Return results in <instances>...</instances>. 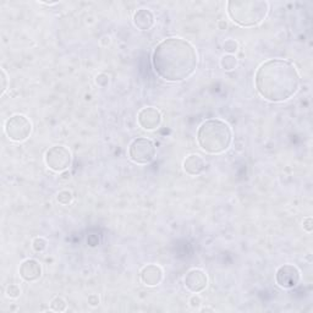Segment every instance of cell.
Masks as SVG:
<instances>
[{
    "label": "cell",
    "instance_id": "cell-12",
    "mask_svg": "<svg viewBox=\"0 0 313 313\" xmlns=\"http://www.w3.org/2000/svg\"><path fill=\"white\" fill-rule=\"evenodd\" d=\"M140 279L146 286L159 285L163 280V269L157 264H147L140 273Z\"/></svg>",
    "mask_w": 313,
    "mask_h": 313
},
{
    "label": "cell",
    "instance_id": "cell-28",
    "mask_svg": "<svg viewBox=\"0 0 313 313\" xmlns=\"http://www.w3.org/2000/svg\"><path fill=\"white\" fill-rule=\"evenodd\" d=\"M205 311H210V312H213L214 310H213V309H202V312H205Z\"/></svg>",
    "mask_w": 313,
    "mask_h": 313
},
{
    "label": "cell",
    "instance_id": "cell-18",
    "mask_svg": "<svg viewBox=\"0 0 313 313\" xmlns=\"http://www.w3.org/2000/svg\"><path fill=\"white\" fill-rule=\"evenodd\" d=\"M223 49H224V52L228 53V54L234 55L235 53L237 52V49H239V42L235 41V39H232V38L226 39L223 44Z\"/></svg>",
    "mask_w": 313,
    "mask_h": 313
},
{
    "label": "cell",
    "instance_id": "cell-24",
    "mask_svg": "<svg viewBox=\"0 0 313 313\" xmlns=\"http://www.w3.org/2000/svg\"><path fill=\"white\" fill-rule=\"evenodd\" d=\"M0 75H1V96H4L7 90V75L4 69L0 70Z\"/></svg>",
    "mask_w": 313,
    "mask_h": 313
},
{
    "label": "cell",
    "instance_id": "cell-15",
    "mask_svg": "<svg viewBox=\"0 0 313 313\" xmlns=\"http://www.w3.org/2000/svg\"><path fill=\"white\" fill-rule=\"evenodd\" d=\"M220 66L221 69H224L225 71H231L234 70L237 66V59L235 55L231 54H225L223 55L220 59Z\"/></svg>",
    "mask_w": 313,
    "mask_h": 313
},
{
    "label": "cell",
    "instance_id": "cell-20",
    "mask_svg": "<svg viewBox=\"0 0 313 313\" xmlns=\"http://www.w3.org/2000/svg\"><path fill=\"white\" fill-rule=\"evenodd\" d=\"M21 295V289L17 284H10L6 288V296L10 299H17Z\"/></svg>",
    "mask_w": 313,
    "mask_h": 313
},
{
    "label": "cell",
    "instance_id": "cell-19",
    "mask_svg": "<svg viewBox=\"0 0 313 313\" xmlns=\"http://www.w3.org/2000/svg\"><path fill=\"white\" fill-rule=\"evenodd\" d=\"M72 200H74V196H72L71 192L68 191V190H63V191L59 192L57 196V201L63 206L70 205Z\"/></svg>",
    "mask_w": 313,
    "mask_h": 313
},
{
    "label": "cell",
    "instance_id": "cell-13",
    "mask_svg": "<svg viewBox=\"0 0 313 313\" xmlns=\"http://www.w3.org/2000/svg\"><path fill=\"white\" fill-rule=\"evenodd\" d=\"M133 25L136 26L141 31H148L154 26V15L149 9H138L137 11L133 14L132 17Z\"/></svg>",
    "mask_w": 313,
    "mask_h": 313
},
{
    "label": "cell",
    "instance_id": "cell-4",
    "mask_svg": "<svg viewBox=\"0 0 313 313\" xmlns=\"http://www.w3.org/2000/svg\"><path fill=\"white\" fill-rule=\"evenodd\" d=\"M229 17L241 27L259 25L269 12V2L264 0H230L226 2Z\"/></svg>",
    "mask_w": 313,
    "mask_h": 313
},
{
    "label": "cell",
    "instance_id": "cell-27",
    "mask_svg": "<svg viewBox=\"0 0 313 313\" xmlns=\"http://www.w3.org/2000/svg\"><path fill=\"white\" fill-rule=\"evenodd\" d=\"M219 26H220L221 28H223V27H226V22H224V21H221V22L219 23Z\"/></svg>",
    "mask_w": 313,
    "mask_h": 313
},
{
    "label": "cell",
    "instance_id": "cell-5",
    "mask_svg": "<svg viewBox=\"0 0 313 313\" xmlns=\"http://www.w3.org/2000/svg\"><path fill=\"white\" fill-rule=\"evenodd\" d=\"M5 133L14 142H22L32 132V122L26 115L15 114L5 121Z\"/></svg>",
    "mask_w": 313,
    "mask_h": 313
},
{
    "label": "cell",
    "instance_id": "cell-14",
    "mask_svg": "<svg viewBox=\"0 0 313 313\" xmlns=\"http://www.w3.org/2000/svg\"><path fill=\"white\" fill-rule=\"evenodd\" d=\"M183 168L186 174L191 176H199L206 169V162L199 154H190L184 160Z\"/></svg>",
    "mask_w": 313,
    "mask_h": 313
},
{
    "label": "cell",
    "instance_id": "cell-7",
    "mask_svg": "<svg viewBox=\"0 0 313 313\" xmlns=\"http://www.w3.org/2000/svg\"><path fill=\"white\" fill-rule=\"evenodd\" d=\"M71 152L65 146H53L44 156L45 165L55 173H63L71 165Z\"/></svg>",
    "mask_w": 313,
    "mask_h": 313
},
{
    "label": "cell",
    "instance_id": "cell-3",
    "mask_svg": "<svg viewBox=\"0 0 313 313\" xmlns=\"http://www.w3.org/2000/svg\"><path fill=\"white\" fill-rule=\"evenodd\" d=\"M197 142L206 153L220 154L228 151L232 142V131L228 122L208 119L197 130Z\"/></svg>",
    "mask_w": 313,
    "mask_h": 313
},
{
    "label": "cell",
    "instance_id": "cell-1",
    "mask_svg": "<svg viewBox=\"0 0 313 313\" xmlns=\"http://www.w3.org/2000/svg\"><path fill=\"white\" fill-rule=\"evenodd\" d=\"M199 65V55L186 39L170 37L157 44L152 53V66L160 79L181 82L191 77Z\"/></svg>",
    "mask_w": 313,
    "mask_h": 313
},
{
    "label": "cell",
    "instance_id": "cell-8",
    "mask_svg": "<svg viewBox=\"0 0 313 313\" xmlns=\"http://www.w3.org/2000/svg\"><path fill=\"white\" fill-rule=\"evenodd\" d=\"M301 280V272L294 264L280 266L275 273V282L283 289H294Z\"/></svg>",
    "mask_w": 313,
    "mask_h": 313
},
{
    "label": "cell",
    "instance_id": "cell-26",
    "mask_svg": "<svg viewBox=\"0 0 313 313\" xmlns=\"http://www.w3.org/2000/svg\"><path fill=\"white\" fill-rule=\"evenodd\" d=\"M101 44L103 45V47H108L109 44H110L111 43V38H110V36H103L101 38Z\"/></svg>",
    "mask_w": 313,
    "mask_h": 313
},
{
    "label": "cell",
    "instance_id": "cell-2",
    "mask_svg": "<svg viewBox=\"0 0 313 313\" xmlns=\"http://www.w3.org/2000/svg\"><path fill=\"white\" fill-rule=\"evenodd\" d=\"M255 85L262 98L273 103H279L290 100L298 93L301 77L291 61L269 59L257 69Z\"/></svg>",
    "mask_w": 313,
    "mask_h": 313
},
{
    "label": "cell",
    "instance_id": "cell-21",
    "mask_svg": "<svg viewBox=\"0 0 313 313\" xmlns=\"http://www.w3.org/2000/svg\"><path fill=\"white\" fill-rule=\"evenodd\" d=\"M109 82H110V77H109V75L104 74V72L97 75V77H96V84L102 88H105L109 85Z\"/></svg>",
    "mask_w": 313,
    "mask_h": 313
},
{
    "label": "cell",
    "instance_id": "cell-6",
    "mask_svg": "<svg viewBox=\"0 0 313 313\" xmlns=\"http://www.w3.org/2000/svg\"><path fill=\"white\" fill-rule=\"evenodd\" d=\"M128 157L136 164H149L156 157V146L149 138L138 137L128 146Z\"/></svg>",
    "mask_w": 313,
    "mask_h": 313
},
{
    "label": "cell",
    "instance_id": "cell-16",
    "mask_svg": "<svg viewBox=\"0 0 313 313\" xmlns=\"http://www.w3.org/2000/svg\"><path fill=\"white\" fill-rule=\"evenodd\" d=\"M50 309L55 312H65L68 310V302L61 296H55L54 299L50 301Z\"/></svg>",
    "mask_w": 313,
    "mask_h": 313
},
{
    "label": "cell",
    "instance_id": "cell-22",
    "mask_svg": "<svg viewBox=\"0 0 313 313\" xmlns=\"http://www.w3.org/2000/svg\"><path fill=\"white\" fill-rule=\"evenodd\" d=\"M189 304L192 309H199V307L201 306V304H202V299H201L200 295L195 294V295H192L191 298H190Z\"/></svg>",
    "mask_w": 313,
    "mask_h": 313
},
{
    "label": "cell",
    "instance_id": "cell-17",
    "mask_svg": "<svg viewBox=\"0 0 313 313\" xmlns=\"http://www.w3.org/2000/svg\"><path fill=\"white\" fill-rule=\"evenodd\" d=\"M48 247V241L44 239V237L38 236V237H34L32 240V248H33L34 252L37 253H42L47 250Z\"/></svg>",
    "mask_w": 313,
    "mask_h": 313
},
{
    "label": "cell",
    "instance_id": "cell-10",
    "mask_svg": "<svg viewBox=\"0 0 313 313\" xmlns=\"http://www.w3.org/2000/svg\"><path fill=\"white\" fill-rule=\"evenodd\" d=\"M184 284L189 291L194 294H199L205 290L208 285V277L202 269L194 268L187 272L184 279Z\"/></svg>",
    "mask_w": 313,
    "mask_h": 313
},
{
    "label": "cell",
    "instance_id": "cell-11",
    "mask_svg": "<svg viewBox=\"0 0 313 313\" xmlns=\"http://www.w3.org/2000/svg\"><path fill=\"white\" fill-rule=\"evenodd\" d=\"M18 273H20V277L25 282H37L42 277V267L38 261L33 258H28L21 263Z\"/></svg>",
    "mask_w": 313,
    "mask_h": 313
},
{
    "label": "cell",
    "instance_id": "cell-25",
    "mask_svg": "<svg viewBox=\"0 0 313 313\" xmlns=\"http://www.w3.org/2000/svg\"><path fill=\"white\" fill-rule=\"evenodd\" d=\"M100 302H101V299L97 294H91V295L88 296V304H90L92 307L98 306Z\"/></svg>",
    "mask_w": 313,
    "mask_h": 313
},
{
    "label": "cell",
    "instance_id": "cell-23",
    "mask_svg": "<svg viewBox=\"0 0 313 313\" xmlns=\"http://www.w3.org/2000/svg\"><path fill=\"white\" fill-rule=\"evenodd\" d=\"M302 226H304L305 231H307L309 234H311L313 230V219L312 216H307V218L304 219V223H302Z\"/></svg>",
    "mask_w": 313,
    "mask_h": 313
},
{
    "label": "cell",
    "instance_id": "cell-9",
    "mask_svg": "<svg viewBox=\"0 0 313 313\" xmlns=\"http://www.w3.org/2000/svg\"><path fill=\"white\" fill-rule=\"evenodd\" d=\"M162 113L159 109L154 108V106H146L142 108L137 114V122L143 130L146 131H153L157 130L162 124Z\"/></svg>",
    "mask_w": 313,
    "mask_h": 313
}]
</instances>
